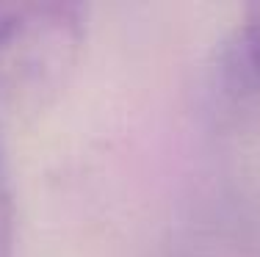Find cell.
<instances>
[{"instance_id": "6da1fadb", "label": "cell", "mask_w": 260, "mask_h": 257, "mask_svg": "<svg viewBox=\"0 0 260 257\" xmlns=\"http://www.w3.org/2000/svg\"><path fill=\"white\" fill-rule=\"evenodd\" d=\"M89 39V9L72 0L0 3V102L39 116L64 97Z\"/></svg>"}, {"instance_id": "7a4b0ae2", "label": "cell", "mask_w": 260, "mask_h": 257, "mask_svg": "<svg viewBox=\"0 0 260 257\" xmlns=\"http://www.w3.org/2000/svg\"><path fill=\"white\" fill-rule=\"evenodd\" d=\"M219 86L233 100L260 91V3L244 6L238 22L219 47Z\"/></svg>"}, {"instance_id": "3957f363", "label": "cell", "mask_w": 260, "mask_h": 257, "mask_svg": "<svg viewBox=\"0 0 260 257\" xmlns=\"http://www.w3.org/2000/svg\"><path fill=\"white\" fill-rule=\"evenodd\" d=\"M14 194H11L9 171L0 155V257H14L17 235H14Z\"/></svg>"}]
</instances>
